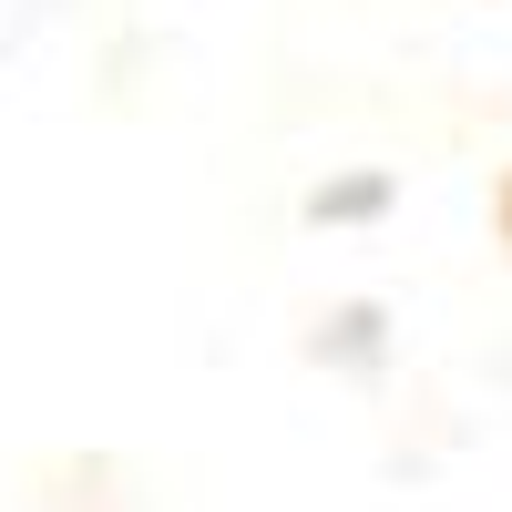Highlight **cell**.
Instances as JSON below:
<instances>
[{
	"label": "cell",
	"mask_w": 512,
	"mask_h": 512,
	"mask_svg": "<svg viewBox=\"0 0 512 512\" xmlns=\"http://www.w3.org/2000/svg\"><path fill=\"white\" fill-rule=\"evenodd\" d=\"M502 246H512V175H502Z\"/></svg>",
	"instance_id": "cell-1"
}]
</instances>
